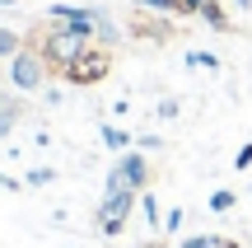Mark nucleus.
Masks as SVG:
<instances>
[{"mask_svg": "<svg viewBox=\"0 0 252 248\" xmlns=\"http://www.w3.org/2000/svg\"><path fill=\"white\" fill-rule=\"evenodd\" d=\"M234 169H252V141H243V145H238V155H234Z\"/></svg>", "mask_w": 252, "mask_h": 248, "instance_id": "21", "label": "nucleus"}, {"mask_svg": "<svg viewBox=\"0 0 252 248\" xmlns=\"http://www.w3.org/2000/svg\"><path fill=\"white\" fill-rule=\"evenodd\" d=\"M234 206H238V192H234V187H215V192H210V211H215V215L234 211Z\"/></svg>", "mask_w": 252, "mask_h": 248, "instance_id": "14", "label": "nucleus"}, {"mask_svg": "<svg viewBox=\"0 0 252 248\" xmlns=\"http://www.w3.org/2000/svg\"><path fill=\"white\" fill-rule=\"evenodd\" d=\"M229 5H234L238 14H248V9H252V0H229Z\"/></svg>", "mask_w": 252, "mask_h": 248, "instance_id": "25", "label": "nucleus"}, {"mask_svg": "<svg viewBox=\"0 0 252 248\" xmlns=\"http://www.w3.org/2000/svg\"><path fill=\"white\" fill-rule=\"evenodd\" d=\"M140 211H145V225H150V230H159V225H163V211H159V202H154L150 187L140 192Z\"/></svg>", "mask_w": 252, "mask_h": 248, "instance_id": "15", "label": "nucleus"}, {"mask_svg": "<svg viewBox=\"0 0 252 248\" xmlns=\"http://www.w3.org/2000/svg\"><path fill=\"white\" fill-rule=\"evenodd\" d=\"M47 75H52V66L42 61V52H37V47H24V52H14L9 56V89L14 94H42V84H47Z\"/></svg>", "mask_w": 252, "mask_h": 248, "instance_id": "4", "label": "nucleus"}, {"mask_svg": "<svg viewBox=\"0 0 252 248\" xmlns=\"http://www.w3.org/2000/svg\"><path fill=\"white\" fill-rule=\"evenodd\" d=\"M150 187V159L145 150H126L108 164V178H103V192H145Z\"/></svg>", "mask_w": 252, "mask_h": 248, "instance_id": "2", "label": "nucleus"}, {"mask_svg": "<svg viewBox=\"0 0 252 248\" xmlns=\"http://www.w3.org/2000/svg\"><path fill=\"white\" fill-rule=\"evenodd\" d=\"M0 187H5V192H24V183H19V178H9V174H0Z\"/></svg>", "mask_w": 252, "mask_h": 248, "instance_id": "24", "label": "nucleus"}, {"mask_svg": "<svg viewBox=\"0 0 252 248\" xmlns=\"http://www.w3.org/2000/svg\"><path fill=\"white\" fill-rule=\"evenodd\" d=\"M135 9H150V14H168V19H178V14H187V0H131Z\"/></svg>", "mask_w": 252, "mask_h": 248, "instance_id": "10", "label": "nucleus"}, {"mask_svg": "<svg viewBox=\"0 0 252 248\" xmlns=\"http://www.w3.org/2000/svg\"><path fill=\"white\" fill-rule=\"evenodd\" d=\"M24 37H19L14 33V28H5V24H0V61H9V56H14V52H24Z\"/></svg>", "mask_w": 252, "mask_h": 248, "instance_id": "13", "label": "nucleus"}, {"mask_svg": "<svg viewBox=\"0 0 252 248\" xmlns=\"http://www.w3.org/2000/svg\"><path fill=\"white\" fill-rule=\"evenodd\" d=\"M0 5H19V0H0Z\"/></svg>", "mask_w": 252, "mask_h": 248, "instance_id": "29", "label": "nucleus"}, {"mask_svg": "<svg viewBox=\"0 0 252 248\" xmlns=\"http://www.w3.org/2000/svg\"><path fill=\"white\" fill-rule=\"evenodd\" d=\"M224 248H238V244H234V239H224Z\"/></svg>", "mask_w": 252, "mask_h": 248, "instance_id": "28", "label": "nucleus"}, {"mask_svg": "<svg viewBox=\"0 0 252 248\" xmlns=\"http://www.w3.org/2000/svg\"><path fill=\"white\" fill-rule=\"evenodd\" d=\"M159 117H163V122H178V117H182V103L173 99V94H168V99H159Z\"/></svg>", "mask_w": 252, "mask_h": 248, "instance_id": "20", "label": "nucleus"}, {"mask_svg": "<svg viewBox=\"0 0 252 248\" xmlns=\"http://www.w3.org/2000/svg\"><path fill=\"white\" fill-rule=\"evenodd\" d=\"M182 225H187V211H182V206H178V211H168V215H163V225H159V234H178Z\"/></svg>", "mask_w": 252, "mask_h": 248, "instance_id": "19", "label": "nucleus"}, {"mask_svg": "<svg viewBox=\"0 0 252 248\" xmlns=\"http://www.w3.org/2000/svg\"><path fill=\"white\" fill-rule=\"evenodd\" d=\"M5 84H9V80H5V75H0V99H5Z\"/></svg>", "mask_w": 252, "mask_h": 248, "instance_id": "27", "label": "nucleus"}, {"mask_svg": "<svg viewBox=\"0 0 252 248\" xmlns=\"http://www.w3.org/2000/svg\"><path fill=\"white\" fill-rule=\"evenodd\" d=\"M135 206H140V192H103L98 215H94V230H98L103 239H117V234L126 230V220H131Z\"/></svg>", "mask_w": 252, "mask_h": 248, "instance_id": "5", "label": "nucleus"}, {"mask_svg": "<svg viewBox=\"0 0 252 248\" xmlns=\"http://www.w3.org/2000/svg\"><path fill=\"white\" fill-rule=\"evenodd\" d=\"M201 5H206V0H187V14H196V9H201Z\"/></svg>", "mask_w": 252, "mask_h": 248, "instance_id": "26", "label": "nucleus"}, {"mask_svg": "<svg viewBox=\"0 0 252 248\" xmlns=\"http://www.w3.org/2000/svg\"><path fill=\"white\" fill-rule=\"evenodd\" d=\"M182 61H187V66H201V71H220V56L215 52H187Z\"/></svg>", "mask_w": 252, "mask_h": 248, "instance_id": "16", "label": "nucleus"}, {"mask_svg": "<svg viewBox=\"0 0 252 248\" xmlns=\"http://www.w3.org/2000/svg\"><path fill=\"white\" fill-rule=\"evenodd\" d=\"M47 19L75 28V33H84V37H94V5H52V9H47Z\"/></svg>", "mask_w": 252, "mask_h": 248, "instance_id": "6", "label": "nucleus"}, {"mask_svg": "<svg viewBox=\"0 0 252 248\" xmlns=\"http://www.w3.org/2000/svg\"><path fill=\"white\" fill-rule=\"evenodd\" d=\"M89 42H94V37H84V33H75V28L52 24V19H47V33H37V42H33V47L42 52V61L52 66V75H61V71H65V66H70Z\"/></svg>", "mask_w": 252, "mask_h": 248, "instance_id": "1", "label": "nucleus"}, {"mask_svg": "<svg viewBox=\"0 0 252 248\" xmlns=\"http://www.w3.org/2000/svg\"><path fill=\"white\" fill-rule=\"evenodd\" d=\"M52 178H56V169H28V178H24V187H47V183H52Z\"/></svg>", "mask_w": 252, "mask_h": 248, "instance_id": "18", "label": "nucleus"}, {"mask_svg": "<svg viewBox=\"0 0 252 248\" xmlns=\"http://www.w3.org/2000/svg\"><path fill=\"white\" fill-rule=\"evenodd\" d=\"M173 28L159 24V19H150V9H140V14L131 19V37H150V42H168Z\"/></svg>", "mask_w": 252, "mask_h": 248, "instance_id": "7", "label": "nucleus"}, {"mask_svg": "<svg viewBox=\"0 0 252 248\" xmlns=\"http://www.w3.org/2000/svg\"><path fill=\"white\" fill-rule=\"evenodd\" d=\"M61 99H65V94H61V84H42V103H47V108H56Z\"/></svg>", "mask_w": 252, "mask_h": 248, "instance_id": "22", "label": "nucleus"}, {"mask_svg": "<svg viewBox=\"0 0 252 248\" xmlns=\"http://www.w3.org/2000/svg\"><path fill=\"white\" fill-rule=\"evenodd\" d=\"M108 71H112V47L89 42V47H84V52L61 71V80H65V84H75V89H89V84L108 80Z\"/></svg>", "mask_w": 252, "mask_h": 248, "instance_id": "3", "label": "nucleus"}, {"mask_svg": "<svg viewBox=\"0 0 252 248\" xmlns=\"http://www.w3.org/2000/svg\"><path fill=\"white\" fill-rule=\"evenodd\" d=\"M98 136H103V145L117 150V155H126V150H131V131H122V127H108V122H103Z\"/></svg>", "mask_w": 252, "mask_h": 248, "instance_id": "12", "label": "nucleus"}, {"mask_svg": "<svg viewBox=\"0 0 252 248\" xmlns=\"http://www.w3.org/2000/svg\"><path fill=\"white\" fill-rule=\"evenodd\" d=\"M196 14H201V24H206V28H215V33H234V19H229L224 0H206Z\"/></svg>", "mask_w": 252, "mask_h": 248, "instance_id": "8", "label": "nucleus"}, {"mask_svg": "<svg viewBox=\"0 0 252 248\" xmlns=\"http://www.w3.org/2000/svg\"><path fill=\"white\" fill-rule=\"evenodd\" d=\"M140 150H163V136H154V131H145V136H140Z\"/></svg>", "mask_w": 252, "mask_h": 248, "instance_id": "23", "label": "nucleus"}, {"mask_svg": "<svg viewBox=\"0 0 252 248\" xmlns=\"http://www.w3.org/2000/svg\"><path fill=\"white\" fill-rule=\"evenodd\" d=\"M178 248H224V239H220V234H191V239H182Z\"/></svg>", "mask_w": 252, "mask_h": 248, "instance_id": "17", "label": "nucleus"}, {"mask_svg": "<svg viewBox=\"0 0 252 248\" xmlns=\"http://www.w3.org/2000/svg\"><path fill=\"white\" fill-rule=\"evenodd\" d=\"M117 37H122V28L112 24V14H108V9H98V5H94V42L112 47V42H117Z\"/></svg>", "mask_w": 252, "mask_h": 248, "instance_id": "9", "label": "nucleus"}, {"mask_svg": "<svg viewBox=\"0 0 252 248\" xmlns=\"http://www.w3.org/2000/svg\"><path fill=\"white\" fill-rule=\"evenodd\" d=\"M19 117H24V103L19 99H0V141L19 127Z\"/></svg>", "mask_w": 252, "mask_h": 248, "instance_id": "11", "label": "nucleus"}]
</instances>
